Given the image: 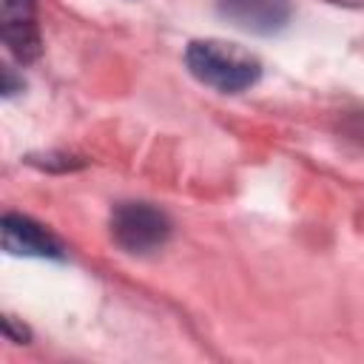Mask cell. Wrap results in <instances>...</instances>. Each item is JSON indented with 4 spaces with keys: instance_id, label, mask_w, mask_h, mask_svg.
<instances>
[{
    "instance_id": "obj_4",
    "label": "cell",
    "mask_w": 364,
    "mask_h": 364,
    "mask_svg": "<svg viewBox=\"0 0 364 364\" xmlns=\"http://www.w3.org/2000/svg\"><path fill=\"white\" fill-rule=\"evenodd\" d=\"M3 250L11 256H34V259H63V245L34 219L20 213L3 216Z\"/></svg>"
},
{
    "instance_id": "obj_8",
    "label": "cell",
    "mask_w": 364,
    "mask_h": 364,
    "mask_svg": "<svg viewBox=\"0 0 364 364\" xmlns=\"http://www.w3.org/2000/svg\"><path fill=\"white\" fill-rule=\"evenodd\" d=\"M327 3H333V6H347V9H361V6H364V0H327Z\"/></svg>"
},
{
    "instance_id": "obj_7",
    "label": "cell",
    "mask_w": 364,
    "mask_h": 364,
    "mask_svg": "<svg viewBox=\"0 0 364 364\" xmlns=\"http://www.w3.org/2000/svg\"><path fill=\"white\" fill-rule=\"evenodd\" d=\"M0 91H3V97H11V94L23 91V80H17L11 68H3V88Z\"/></svg>"
},
{
    "instance_id": "obj_3",
    "label": "cell",
    "mask_w": 364,
    "mask_h": 364,
    "mask_svg": "<svg viewBox=\"0 0 364 364\" xmlns=\"http://www.w3.org/2000/svg\"><path fill=\"white\" fill-rule=\"evenodd\" d=\"M219 14L247 34H276L290 23V0H216Z\"/></svg>"
},
{
    "instance_id": "obj_2",
    "label": "cell",
    "mask_w": 364,
    "mask_h": 364,
    "mask_svg": "<svg viewBox=\"0 0 364 364\" xmlns=\"http://www.w3.org/2000/svg\"><path fill=\"white\" fill-rule=\"evenodd\" d=\"M111 236L128 253H151L168 242L171 222L148 202H122L111 213Z\"/></svg>"
},
{
    "instance_id": "obj_5",
    "label": "cell",
    "mask_w": 364,
    "mask_h": 364,
    "mask_svg": "<svg viewBox=\"0 0 364 364\" xmlns=\"http://www.w3.org/2000/svg\"><path fill=\"white\" fill-rule=\"evenodd\" d=\"M3 43L6 48L14 54V60L20 63H31L40 57V31L34 20H23V23H6L3 26Z\"/></svg>"
},
{
    "instance_id": "obj_6",
    "label": "cell",
    "mask_w": 364,
    "mask_h": 364,
    "mask_svg": "<svg viewBox=\"0 0 364 364\" xmlns=\"http://www.w3.org/2000/svg\"><path fill=\"white\" fill-rule=\"evenodd\" d=\"M34 20V0H0V23Z\"/></svg>"
},
{
    "instance_id": "obj_1",
    "label": "cell",
    "mask_w": 364,
    "mask_h": 364,
    "mask_svg": "<svg viewBox=\"0 0 364 364\" xmlns=\"http://www.w3.org/2000/svg\"><path fill=\"white\" fill-rule=\"evenodd\" d=\"M185 65L193 80L219 94H239L262 74V65L250 51L222 40H193L185 48Z\"/></svg>"
}]
</instances>
